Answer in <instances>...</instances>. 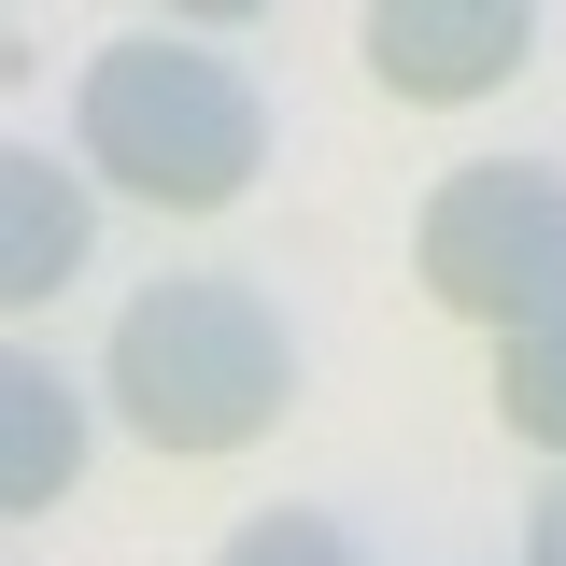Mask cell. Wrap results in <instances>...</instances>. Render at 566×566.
<instances>
[{"label":"cell","mask_w":566,"mask_h":566,"mask_svg":"<svg viewBox=\"0 0 566 566\" xmlns=\"http://www.w3.org/2000/svg\"><path fill=\"white\" fill-rule=\"evenodd\" d=\"M524 566H566V468L538 482V510H524Z\"/></svg>","instance_id":"cell-9"},{"label":"cell","mask_w":566,"mask_h":566,"mask_svg":"<svg viewBox=\"0 0 566 566\" xmlns=\"http://www.w3.org/2000/svg\"><path fill=\"white\" fill-rule=\"evenodd\" d=\"M212 566H368V553H354V524H326V510H255Z\"/></svg>","instance_id":"cell-8"},{"label":"cell","mask_w":566,"mask_h":566,"mask_svg":"<svg viewBox=\"0 0 566 566\" xmlns=\"http://www.w3.org/2000/svg\"><path fill=\"white\" fill-rule=\"evenodd\" d=\"M85 255H99V170L57 156V142H14L0 156V297L43 312V297L85 283Z\"/></svg>","instance_id":"cell-5"},{"label":"cell","mask_w":566,"mask_h":566,"mask_svg":"<svg viewBox=\"0 0 566 566\" xmlns=\"http://www.w3.org/2000/svg\"><path fill=\"white\" fill-rule=\"evenodd\" d=\"M354 57H368V85L397 114H468L538 57V0H368Z\"/></svg>","instance_id":"cell-4"},{"label":"cell","mask_w":566,"mask_h":566,"mask_svg":"<svg viewBox=\"0 0 566 566\" xmlns=\"http://www.w3.org/2000/svg\"><path fill=\"white\" fill-rule=\"evenodd\" d=\"M85 424H99V397L71 382L57 354H0V510L14 524H43L71 482H85Z\"/></svg>","instance_id":"cell-6"},{"label":"cell","mask_w":566,"mask_h":566,"mask_svg":"<svg viewBox=\"0 0 566 566\" xmlns=\"http://www.w3.org/2000/svg\"><path fill=\"white\" fill-rule=\"evenodd\" d=\"M270 0H170V29H255Z\"/></svg>","instance_id":"cell-10"},{"label":"cell","mask_w":566,"mask_h":566,"mask_svg":"<svg viewBox=\"0 0 566 566\" xmlns=\"http://www.w3.org/2000/svg\"><path fill=\"white\" fill-rule=\"evenodd\" d=\"M411 283L453 312V326H538L566 312V170L538 156H468V170H439L411 212Z\"/></svg>","instance_id":"cell-3"},{"label":"cell","mask_w":566,"mask_h":566,"mask_svg":"<svg viewBox=\"0 0 566 566\" xmlns=\"http://www.w3.org/2000/svg\"><path fill=\"white\" fill-rule=\"evenodd\" d=\"M495 424H510L524 453L566 468V312H538V326L495 340Z\"/></svg>","instance_id":"cell-7"},{"label":"cell","mask_w":566,"mask_h":566,"mask_svg":"<svg viewBox=\"0 0 566 566\" xmlns=\"http://www.w3.org/2000/svg\"><path fill=\"white\" fill-rule=\"evenodd\" d=\"M71 156L142 212H227L270 170V99L241 57H212L185 29H142V43H99L71 71Z\"/></svg>","instance_id":"cell-2"},{"label":"cell","mask_w":566,"mask_h":566,"mask_svg":"<svg viewBox=\"0 0 566 566\" xmlns=\"http://www.w3.org/2000/svg\"><path fill=\"white\" fill-rule=\"evenodd\" d=\"M99 397H114L128 439L212 468V453H255L297 411V340H283V312L241 270H170V283H142L128 312H114Z\"/></svg>","instance_id":"cell-1"}]
</instances>
